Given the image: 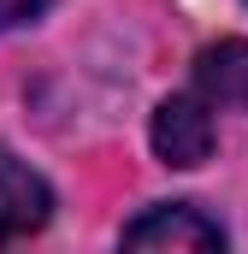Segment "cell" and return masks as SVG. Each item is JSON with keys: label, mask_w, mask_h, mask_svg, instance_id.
I'll return each instance as SVG.
<instances>
[{"label": "cell", "mask_w": 248, "mask_h": 254, "mask_svg": "<svg viewBox=\"0 0 248 254\" xmlns=\"http://www.w3.org/2000/svg\"><path fill=\"white\" fill-rule=\"evenodd\" d=\"M213 101L201 95V89H184V95H166L160 107H154V125H148V142H154V154L166 160V166H178V172H195L207 154H213Z\"/></svg>", "instance_id": "1"}, {"label": "cell", "mask_w": 248, "mask_h": 254, "mask_svg": "<svg viewBox=\"0 0 248 254\" xmlns=\"http://www.w3.org/2000/svg\"><path fill=\"white\" fill-rule=\"evenodd\" d=\"M54 219V190L42 172H30L12 148H0V249L36 237Z\"/></svg>", "instance_id": "2"}, {"label": "cell", "mask_w": 248, "mask_h": 254, "mask_svg": "<svg viewBox=\"0 0 248 254\" xmlns=\"http://www.w3.org/2000/svg\"><path fill=\"white\" fill-rule=\"evenodd\" d=\"M119 243L124 249H225V231L201 207L166 201V207H148L142 219H130Z\"/></svg>", "instance_id": "3"}, {"label": "cell", "mask_w": 248, "mask_h": 254, "mask_svg": "<svg viewBox=\"0 0 248 254\" xmlns=\"http://www.w3.org/2000/svg\"><path fill=\"white\" fill-rule=\"evenodd\" d=\"M213 107H231V113H248V42L243 36H225L213 48L195 54V83Z\"/></svg>", "instance_id": "4"}, {"label": "cell", "mask_w": 248, "mask_h": 254, "mask_svg": "<svg viewBox=\"0 0 248 254\" xmlns=\"http://www.w3.org/2000/svg\"><path fill=\"white\" fill-rule=\"evenodd\" d=\"M54 0H0V30H18V24H30V18H42Z\"/></svg>", "instance_id": "5"}]
</instances>
